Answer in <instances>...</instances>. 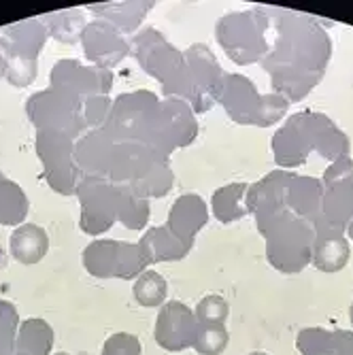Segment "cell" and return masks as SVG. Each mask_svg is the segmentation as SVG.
Instances as JSON below:
<instances>
[{"label": "cell", "instance_id": "6da1fadb", "mask_svg": "<svg viewBox=\"0 0 353 355\" xmlns=\"http://www.w3.org/2000/svg\"><path fill=\"white\" fill-rule=\"evenodd\" d=\"M319 181L290 173H270L249 193L260 232L268 239L270 262L283 272H298L311 262L319 234Z\"/></svg>", "mask_w": 353, "mask_h": 355}, {"label": "cell", "instance_id": "7a4b0ae2", "mask_svg": "<svg viewBox=\"0 0 353 355\" xmlns=\"http://www.w3.org/2000/svg\"><path fill=\"white\" fill-rule=\"evenodd\" d=\"M317 149L326 157L336 155L345 157L349 151V141L345 135L332 125L324 115L302 113L287 121V125L275 137V155L277 162L285 166L302 164L311 149Z\"/></svg>", "mask_w": 353, "mask_h": 355}, {"label": "cell", "instance_id": "3957f363", "mask_svg": "<svg viewBox=\"0 0 353 355\" xmlns=\"http://www.w3.org/2000/svg\"><path fill=\"white\" fill-rule=\"evenodd\" d=\"M226 111L241 121L253 125H270L275 123L287 109V101L279 94L260 96L255 85L245 77H228L226 79Z\"/></svg>", "mask_w": 353, "mask_h": 355}, {"label": "cell", "instance_id": "277c9868", "mask_svg": "<svg viewBox=\"0 0 353 355\" xmlns=\"http://www.w3.org/2000/svg\"><path fill=\"white\" fill-rule=\"evenodd\" d=\"M9 251L24 266L39 264L49 251V236L37 223H19L9 239Z\"/></svg>", "mask_w": 353, "mask_h": 355}, {"label": "cell", "instance_id": "5b68a950", "mask_svg": "<svg viewBox=\"0 0 353 355\" xmlns=\"http://www.w3.org/2000/svg\"><path fill=\"white\" fill-rule=\"evenodd\" d=\"M349 253L351 251H349V243L345 234L328 232V234L317 236L313 245V253H311V262L322 272H338L341 268L347 266Z\"/></svg>", "mask_w": 353, "mask_h": 355}, {"label": "cell", "instance_id": "8992f818", "mask_svg": "<svg viewBox=\"0 0 353 355\" xmlns=\"http://www.w3.org/2000/svg\"><path fill=\"white\" fill-rule=\"evenodd\" d=\"M132 294H135V300L141 306L155 309V306H160V304L166 300L169 283L164 281L162 275H157L153 270H147V272L139 275V279L135 281Z\"/></svg>", "mask_w": 353, "mask_h": 355}, {"label": "cell", "instance_id": "52a82bcc", "mask_svg": "<svg viewBox=\"0 0 353 355\" xmlns=\"http://www.w3.org/2000/svg\"><path fill=\"white\" fill-rule=\"evenodd\" d=\"M245 191H247V185H241V183L221 187L215 196V215L221 221H232V219L243 217L247 213V207L243 202Z\"/></svg>", "mask_w": 353, "mask_h": 355}, {"label": "cell", "instance_id": "ba28073f", "mask_svg": "<svg viewBox=\"0 0 353 355\" xmlns=\"http://www.w3.org/2000/svg\"><path fill=\"white\" fill-rule=\"evenodd\" d=\"M228 315H230L228 302L223 300L221 296H217V294H209L196 306V324L200 328H207V326H226Z\"/></svg>", "mask_w": 353, "mask_h": 355}, {"label": "cell", "instance_id": "9c48e42d", "mask_svg": "<svg viewBox=\"0 0 353 355\" xmlns=\"http://www.w3.org/2000/svg\"><path fill=\"white\" fill-rule=\"evenodd\" d=\"M228 343H230V334L226 326H207V328L198 326L194 349L200 355H221L226 351Z\"/></svg>", "mask_w": 353, "mask_h": 355}, {"label": "cell", "instance_id": "30bf717a", "mask_svg": "<svg viewBox=\"0 0 353 355\" xmlns=\"http://www.w3.org/2000/svg\"><path fill=\"white\" fill-rule=\"evenodd\" d=\"M334 345V334L319 328H309L298 334V349L302 355H332Z\"/></svg>", "mask_w": 353, "mask_h": 355}, {"label": "cell", "instance_id": "8fae6325", "mask_svg": "<svg viewBox=\"0 0 353 355\" xmlns=\"http://www.w3.org/2000/svg\"><path fill=\"white\" fill-rule=\"evenodd\" d=\"M103 355H141L139 338L132 334H115L105 343Z\"/></svg>", "mask_w": 353, "mask_h": 355}, {"label": "cell", "instance_id": "7c38bea8", "mask_svg": "<svg viewBox=\"0 0 353 355\" xmlns=\"http://www.w3.org/2000/svg\"><path fill=\"white\" fill-rule=\"evenodd\" d=\"M334 353L332 355H353V334L349 332H336L334 334Z\"/></svg>", "mask_w": 353, "mask_h": 355}, {"label": "cell", "instance_id": "4fadbf2b", "mask_svg": "<svg viewBox=\"0 0 353 355\" xmlns=\"http://www.w3.org/2000/svg\"><path fill=\"white\" fill-rule=\"evenodd\" d=\"M7 69H9V67H7V60H5L3 55H0V79H3V75L7 73Z\"/></svg>", "mask_w": 353, "mask_h": 355}, {"label": "cell", "instance_id": "5bb4252c", "mask_svg": "<svg viewBox=\"0 0 353 355\" xmlns=\"http://www.w3.org/2000/svg\"><path fill=\"white\" fill-rule=\"evenodd\" d=\"M349 236L353 239V219H351V223H349Z\"/></svg>", "mask_w": 353, "mask_h": 355}, {"label": "cell", "instance_id": "9a60e30c", "mask_svg": "<svg viewBox=\"0 0 353 355\" xmlns=\"http://www.w3.org/2000/svg\"><path fill=\"white\" fill-rule=\"evenodd\" d=\"M349 319H351V326H353V304H351V309H349Z\"/></svg>", "mask_w": 353, "mask_h": 355}, {"label": "cell", "instance_id": "2e32d148", "mask_svg": "<svg viewBox=\"0 0 353 355\" xmlns=\"http://www.w3.org/2000/svg\"><path fill=\"white\" fill-rule=\"evenodd\" d=\"M53 355H71V353H67V351H58V353H53Z\"/></svg>", "mask_w": 353, "mask_h": 355}, {"label": "cell", "instance_id": "e0dca14e", "mask_svg": "<svg viewBox=\"0 0 353 355\" xmlns=\"http://www.w3.org/2000/svg\"><path fill=\"white\" fill-rule=\"evenodd\" d=\"M251 355H268V353H260V351H255V353H251Z\"/></svg>", "mask_w": 353, "mask_h": 355}]
</instances>
